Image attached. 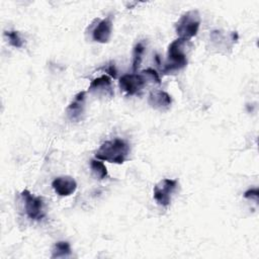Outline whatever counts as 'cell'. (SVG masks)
Returning <instances> with one entry per match:
<instances>
[{
	"label": "cell",
	"instance_id": "obj_6",
	"mask_svg": "<svg viewBox=\"0 0 259 259\" xmlns=\"http://www.w3.org/2000/svg\"><path fill=\"white\" fill-rule=\"evenodd\" d=\"M146 82L142 74H125L119 78V87L127 95H135L143 89Z\"/></svg>",
	"mask_w": 259,
	"mask_h": 259
},
{
	"label": "cell",
	"instance_id": "obj_10",
	"mask_svg": "<svg viewBox=\"0 0 259 259\" xmlns=\"http://www.w3.org/2000/svg\"><path fill=\"white\" fill-rule=\"evenodd\" d=\"M112 31V21L110 17L100 20L92 31V37L95 41L105 44L109 40Z\"/></svg>",
	"mask_w": 259,
	"mask_h": 259
},
{
	"label": "cell",
	"instance_id": "obj_5",
	"mask_svg": "<svg viewBox=\"0 0 259 259\" xmlns=\"http://www.w3.org/2000/svg\"><path fill=\"white\" fill-rule=\"evenodd\" d=\"M177 181L174 179L165 178L159 181L154 186V199L159 205L168 206L171 201V195L176 189Z\"/></svg>",
	"mask_w": 259,
	"mask_h": 259
},
{
	"label": "cell",
	"instance_id": "obj_11",
	"mask_svg": "<svg viewBox=\"0 0 259 259\" xmlns=\"http://www.w3.org/2000/svg\"><path fill=\"white\" fill-rule=\"evenodd\" d=\"M148 103L154 109L164 111L170 107L172 103V99L167 92L163 90H155L150 93L148 97Z\"/></svg>",
	"mask_w": 259,
	"mask_h": 259
},
{
	"label": "cell",
	"instance_id": "obj_2",
	"mask_svg": "<svg viewBox=\"0 0 259 259\" xmlns=\"http://www.w3.org/2000/svg\"><path fill=\"white\" fill-rule=\"evenodd\" d=\"M130 154L128 144L121 139L104 142L95 153V158L114 164L123 163Z\"/></svg>",
	"mask_w": 259,
	"mask_h": 259
},
{
	"label": "cell",
	"instance_id": "obj_8",
	"mask_svg": "<svg viewBox=\"0 0 259 259\" xmlns=\"http://www.w3.org/2000/svg\"><path fill=\"white\" fill-rule=\"evenodd\" d=\"M85 99H86V92L80 91L74 96V99L68 105L66 112L71 120L78 121L80 120L82 114L84 113L85 107Z\"/></svg>",
	"mask_w": 259,
	"mask_h": 259
},
{
	"label": "cell",
	"instance_id": "obj_16",
	"mask_svg": "<svg viewBox=\"0 0 259 259\" xmlns=\"http://www.w3.org/2000/svg\"><path fill=\"white\" fill-rule=\"evenodd\" d=\"M141 74L145 77L146 80H150L152 82H155L157 84H160L161 83V80H160V77H159V74L157 73L156 70L154 69H146V70H143L141 72Z\"/></svg>",
	"mask_w": 259,
	"mask_h": 259
},
{
	"label": "cell",
	"instance_id": "obj_4",
	"mask_svg": "<svg viewBox=\"0 0 259 259\" xmlns=\"http://www.w3.org/2000/svg\"><path fill=\"white\" fill-rule=\"evenodd\" d=\"M21 197L24 201V208L27 217L33 221L41 220L45 215L41 197L33 195L27 189L21 191Z\"/></svg>",
	"mask_w": 259,
	"mask_h": 259
},
{
	"label": "cell",
	"instance_id": "obj_15",
	"mask_svg": "<svg viewBox=\"0 0 259 259\" xmlns=\"http://www.w3.org/2000/svg\"><path fill=\"white\" fill-rule=\"evenodd\" d=\"M6 37L9 40V44L14 48H21L23 46V40L20 37L18 31L16 30H6L4 32Z\"/></svg>",
	"mask_w": 259,
	"mask_h": 259
},
{
	"label": "cell",
	"instance_id": "obj_12",
	"mask_svg": "<svg viewBox=\"0 0 259 259\" xmlns=\"http://www.w3.org/2000/svg\"><path fill=\"white\" fill-rule=\"evenodd\" d=\"M71 255V247L67 241H59L55 244L51 258H62Z\"/></svg>",
	"mask_w": 259,
	"mask_h": 259
},
{
	"label": "cell",
	"instance_id": "obj_9",
	"mask_svg": "<svg viewBox=\"0 0 259 259\" xmlns=\"http://www.w3.org/2000/svg\"><path fill=\"white\" fill-rule=\"evenodd\" d=\"M88 91L94 94H101V95L112 97L113 90H112V84L109 76L102 75L92 80L89 85Z\"/></svg>",
	"mask_w": 259,
	"mask_h": 259
},
{
	"label": "cell",
	"instance_id": "obj_17",
	"mask_svg": "<svg viewBox=\"0 0 259 259\" xmlns=\"http://www.w3.org/2000/svg\"><path fill=\"white\" fill-rule=\"evenodd\" d=\"M104 70H105V72L107 73V74H109L111 77H113V78H116V76H117V71H116V69H115V65H114V63H109L108 65H106V67H104Z\"/></svg>",
	"mask_w": 259,
	"mask_h": 259
},
{
	"label": "cell",
	"instance_id": "obj_1",
	"mask_svg": "<svg viewBox=\"0 0 259 259\" xmlns=\"http://www.w3.org/2000/svg\"><path fill=\"white\" fill-rule=\"evenodd\" d=\"M191 49V42L189 39L180 38L173 40L167 52V60L162 69L164 74H174L187 65V53Z\"/></svg>",
	"mask_w": 259,
	"mask_h": 259
},
{
	"label": "cell",
	"instance_id": "obj_3",
	"mask_svg": "<svg viewBox=\"0 0 259 259\" xmlns=\"http://www.w3.org/2000/svg\"><path fill=\"white\" fill-rule=\"evenodd\" d=\"M200 25V15L197 10H189L183 13L175 23L176 33L180 38L190 39L197 34Z\"/></svg>",
	"mask_w": 259,
	"mask_h": 259
},
{
	"label": "cell",
	"instance_id": "obj_13",
	"mask_svg": "<svg viewBox=\"0 0 259 259\" xmlns=\"http://www.w3.org/2000/svg\"><path fill=\"white\" fill-rule=\"evenodd\" d=\"M90 169H91L93 175L99 180H102V179L106 178L107 175H108L105 165L101 161H99L98 159L90 161Z\"/></svg>",
	"mask_w": 259,
	"mask_h": 259
},
{
	"label": "cell",
	"instance_id": "obj_18",
	"mask_svg": "<svg viewBox=\"0 0 259 259\" xmlns=\"http://www.w3.org/2000/svg\"><path fill=\"white\" fill-rule=\"evenodd\" d=\"M258 196H259V191H258V188H252V189H249L247 190L245 193H244V197L245 198H255L256 200L258 199Z\"/></svg>",
	"mask_w": 259,
	"mask_h": 259
},
{
	"label": "cell",
	"instance_id": "obj_14",
	"mask_svg": "<svg viewBox=\"0 0 259 259\" xmlns=\"http://www.w3.org/2000/svg\"><path fill=\"white\" fill-rule=\"evenodd\" d=\"M144 52H145L144 44L142 41L138 42L135 46L134 51H133V63H132V65H133V71L134 72H136L139 69V67L142 63V56H143Z\"/></svg>",
	"mask_w": 259,
	"mask_h": 259
},
{
	"label": "cell",
	"instance_id": "obj_7",
	"mask_svg": "<svg viewBox=\"0 0 259 259\" xmlns=\"http://www.w3.org/2000/svg\"><path fill=\"white\" fill-rule=\"evenodd\" d=\"M52 186L60 196H69L75 192L77 183L71 176H59L53 180Z\"/></svg>",
	"mask_w": 259,
	"mask_h": 259
}]
</instances>
